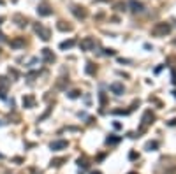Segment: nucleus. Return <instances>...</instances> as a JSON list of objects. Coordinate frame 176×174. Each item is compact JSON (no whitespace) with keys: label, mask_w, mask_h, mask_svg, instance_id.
I'll return each instance as SVG.
<instances>
[{"label":"nucleus","mask_w":176,"mask_h":174,"mask_svg":"<svg viewBox=\"0 0 176 174\" xmlns=\"http://www.w3.org/2000/svg\"><path fill=\"white\" fill-rule=\"evenodd\" d=\"M173 44H174V46H176V39H174V41H173Z\"/></svg>","instance_id":"412c9836"},{"label":"nucleus","mask_w":176,"mask_h":174,"mask_svg":"<svg viewBox=\"0 0 176 174\" xmlns=\"http://www.w3.org/2000/svg\"><path fill=\"white\" fill-rule=\"evenodd\" d=\"M118 141H120V137H107V139H106L107 144H116Z\"/></svg>","instance_id":"4468645a"},{"label":"nucleus","mask_w":176,"mask_h":174,"mask_svg":"<svg viewBox=\"0 0 176 174\" xmlns=\"http://www.w3.org/2000/svg\"><path fill=\"white\" fill-rule=\"evenodd\" d=\"M0 4H4V0H0Z\"/></svg>","instance_id":"5701e85b"},{"label":"nucleus","mask_w":176,"mask_h":174,"mask_svg":"<svg viewBox=\"0 0 176 174\" xmlns=\"http://www.w3.org/2000/svg\"><path fill=\"white\" fill-rule=\"evenodd\" d=\"M86 72H88V74H93V72H95V71H93L92 63H86Z\"/></svg>","instance_id":"dca6fc26"},{"label":"nucleus","mask_w":176,"mask_h":174,"mask_svg":"<svg viewBox=\"0 0 176 174\" xmlns=\"http://www.w3.org/2000/svg\"><path fill=\"white\" fill-rule=\"evenodd\" d=\"M69 97H71V99H76V97H79V92H71Z\"/></svg>","instance_id":"a211bd4d"},{"label":"nucleus","mask_w":176,"mask_h":174,"mask_svg":"<svg viewBox=\"0 0 176 174\" xmlns=\"http://www.w3.org/2000/svg\"><path fill=\"white\" fill-rule=\"evenodd\" d=\"M152 120H153V114H152V111H146L145 116H143V127L150 125V123H152Z\"/></svg>","instance_id":"9d476101"},{"label":"nucleus","mask_w":176,"mask_h":174,"mask_svg":"<svg viewBox=\"0 0 176 174\" xmlns=\"http://www.w3.org/2000/svg\"><path fill=\"white\" fill-rule=\"evenodd\" d=\"M34 102H35V100H34V97H30V95L23 99V106H25V107H34Z\"/></svg>","instance_id":"9b49d317"},{"label":"nucleus","mask_w":176,"mask_h":174,"mask_svg":"<svg viewBox=\"0 0 176 174\" xmlns=\"http://www.w3.org/2000/svg\"><path fill=\"white\" fill-rule=\"evenodd\" d=\"M74 44H76V41H65L60 44V49H69V48H72Z\"/></svg>","instance_id":"f8f14e48"},{"label":"nucleus","mask_w":176,"mask_h":174,"mask_svg":"<svg viewBox=\"0 0 176 174\" xmlns=\"http://www.w3.org/2000/svg\"><path fill=\"white\" fill-rule=\"evenodd\" d=\"M129 174H136V172H129Z\"/></svg>","instance_id":"b1692460"},{"label":"nucleus","mask_w":176,"mask_h":174,"mask_svg":"<svg viewBox=\"0 0 176 174\" xmlns=\"http://www.w3.org/2000/svg\"><path fill=\"white\" fill-rule=\"evenodd\" d=\"M109 90H111L114 95H122V93H123V84H122V83H113V84H109Z\"/></svg>","instance_id":"0eeeda50"},{"label":"nucleus","mask_w":176,"mask_h":174,"mask_svg":"<svg viewBox=\"0 0 176 174\" xmlns=\"http://www.w3.org/2000/svg\"><path fill=\"white\" fill-rule=\"evenodd\" d=\"M0 125H4V123H2V122H0Z\"/></svg>","instance_id":"393cba45"},{"label":"nucleus","mask_w":176,"mask_h":174,"mask_svg":"<svg viewBox=\"0 0 176 174\" xmlns=\"http://www.w3.org/2000/svg\"><path fill=\"white\" fill-rule=\"evenodd\" d=\"M72 14L76 16V18H79V20H85L86 18V11H85V7H79V5H74L72 9Z\"/></svg>","instance_id":"20e7f679"},{"label":"nucleus","mask_w":176,"mask_h":174,"mask_svg":"<svg viewBox=\"0 0 176 174\" xmlns=\"http://www.w3.org/2000/svg\"><path fill=\"white\" fill-rule=\"evenodd\" d=\"M51 12L53 11L50 9L48 5H39V7H37V14H39V16H50Z\"/></svg>","instance_id":"6e6552de"},{"label":"nucleus","mask_w":176,"mask_h":174,"mask_svg":"<svg viewBox=\"0 0 176 174\" xmlns=\"http://www.w3.org/2000/svg\"><path fill=\"white\" fill-rule=\"evenodd\" d=\"M92 48H95V41H93L92 37H86V39L81 41V49L88 51V49H92Z\"/></svg>","instance_id":"39448f33"},{"label":"nucleus","mask_w":176,"mask_h":174,"mask_svg":"<svg viewBox=\"0 0 176 174\" xmlns=\"http://www.w3.org/2000/svg\"><path fill=\"white\" fill-rule=\"evenodd\" d=\"M35 32L41 35L42 41H48V39H50V30H48V28H44L42 25H35Z\"/></svg>","instance_id":"7ed1b4c3"},{"label":"nucleus","mask_w":176,"mask_h":174,"mask_svg":"<svg viewBox=\"0 0 176 174\" xmlns=\"http://www.w3.org/2000/svg\"><path fill=\"white\" fill-rule=\"evenodd\" d=\"M157 146H158V143H155V141L153 143H148L146 144V150L148 151H153V150H157Z\"/></svg>","instance_id":"ddd939ff"},{"label":"nucleus","mask_w":176,"mask_h":174,"mask_svg":"<svg viewBox=\"0 0 176 174\" xmlns=\"http://www.w3.org/2000/svg\"><path fill=\"white\" fill-rule=\"evenodd\" d=\"M129 7H130L132 12H143V11H145V5H143L141 2H137V0H130V2H129Z\"/></svg>","instance_id":"f03ea898"},{"label":"nucleus","mask_w":176,"mask_h":174,"mask_svg":"<svg viewBox=\"0 0 176 174\" xmlns=\"http://www.w3.org/2000/svg\"><path fill=\"white\" fill-rule=\"evenodd\" d=\"M58 28H60V30H71V27H69V25H63V23H58Z\"/></svg>","instance_id":"2eb2a0df"},{"label":"nucleus","mask_w":176,"mask_h":174,"mask_svg":"<svg viewBox=\"0 0 176 174\" xmlns=\"http://www.w3.org/2000/svg\"><path fill=\"white\" fill-rule=\"evenodd\" d=\"M50 148H51L53 151H60L63 148H67V141H53V143L50 144Z\"/></svg>","instance_id":"423d86ee"},{"label":"nucleus","mask_w":176,"mask_h":174,"mask_svg":"<svg viewBox=\"0 0 176 174\" xmlns=\"http://www.w3.org/2000/svg\"><path fill=\"white\" fill-rule=\"evenodd\" d=\"M116 11H125V4H116Z\"/></svg>","instance_id":"f3484780"},{"label":"nucleus","mask_w":176,"mask_h":174,"mask_svg":"<svg viewBox=\"0 0 176 174\" xmlns=\"http://www.w3.org/2000/svg\"><path fill=\"white\" fill-rule=\"evenodd\" d=\"M169 125H171V127H173V125H176V120H171V122H169Z\"/></svg>","instance_id":"aec40b11"},{"label":"nucleus","mask_w":176,"mask_h":174,"mask_svg":"<svg viewBox=\"0 0 176 174\" xmlns=\"http://www.w3.org/2000/svg\"><path fill=\"white\" fill-rule=\"evenodd\" d=\"M42 58H44L46 62H55V55L51 53V49L44 48V49H42Z\"/></svg>","instance_id":"1a4fd4ad"},{"label":"nucleus","mask_w":176,"mask_h":174,"mask_svg":"<svg viewBox=\"0 0 176 174\" xmlns=\"http://www.w3.org/2000/svg\"><path fill=\"white\" fill-rule=\"evenodd\" d=\"M171 76H173V83H176V71H174V69L171 71Z\"/></svg>","instance_id":"6ab92c4d"},{"label":"nucleus","mask_w":176,"mask_h":174,"mask_svg":"<svg viewBox=\"0 0 176 174\" xmlns=\"http://www.w3.org/2000/svg\"><path fill=\"white\" fill-rule=\"evenodd\" d=\"M173 95H174V97H176V92H173Z\"/></svg>","instance_id":"4be33fe9"},{"label":"nucleus","mask_w":176,"mask_h":174,"mask_svg":"<svg viewBox=\"0 0 176 174\" xmlns=\"http://www.w3.org/2000/svg\"><path fill=\"white\" fill-rule=\"evenodd\" d=\"M169 32H171V25L166 23V21H162V23H157L155 27L152 28V35H155V37H166Z\"/></svg>","instance_id":"f257e3e1"}]
</instances>
